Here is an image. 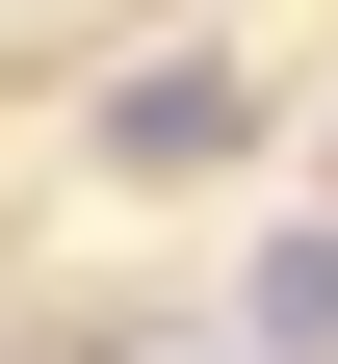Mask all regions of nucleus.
Instances as JSON below:
<instances>
[{
    "mask_svg": "<svg viewBox=\"0 0 338 364\" xmlns=\"http://www.w3.org/2000/svg\"><path fill=\"white\" fill-rule=\"evenodd\" d=\"M234 130H260V78H234V53H157V78H105V182H208Z\"/></svg>",
    "mask_w": 338,
    "mask_h": 364,
    "instance_id": "nucleus-1",
    "label": "nucleus"
},
{
    "mask_svg": "<svg viewBox=\"0 0 338 364\" xmlns=\"http://www.w3.org/2000/svg\"><path fill=\"white\" fill-rule=\"evenodd\" d=\"M234 364H338V208L234 260Z\"/></svg>",
    "mask_w": 338,
    "mask_h": 364,
    "instance_id": "nucleus-2",
    "label": "nucleus"
}]
</instances>
